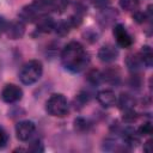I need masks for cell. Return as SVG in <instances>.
Masks as SVG:
<instances>
[{"instance_id": "obj_1", "label": "cell", "mask_w": 153, "mask_h": 153, "mask_svg": "<svg viewBox=\"0 0 153 153\" xmlns=\"http://www.w3.org/2000/svg\"><path fill=\"white\" fill-rule=\"evenodd\" d=\"M90 57L85 48L75 41L69 42L61 53V62L66 69L73 73H79L88 65Z\"/></svg>"}, {"instance_id": "obj_2", "label": "cell", "mask_w": 153, "mask_h": 153, "mask_svg": "<svg viewBox=\"0 0 153 153\" xmlns=\"http://www.w3.org/2000/svg\"><path fill=\"white\" fill-rule=\"evenodd\" d=\"M53 8V0H33L32 4L24 6L19 12V19L24 23H32L48 16Z\"/></svg>"}, {"instance_id": "obj_3", "label": "cell", "mask_w": 153, "mask_h": 153, "mask_svg": "<svg viewBox=\"0 0 153 153\" xmlns=\"http://www.w3.org/2000/svg\"><path fill=\"white\" fill-rule=\"evenodd\" d=\"M43 73V65L38 60H30L24 63L19 71V80L24 85H32L38 81Z\"/></svg>"}, {"instance_id": "obj_4", "label": "cell", "mask_w": 153, "mask_h": 153, "mask_svg": "<svg viewBox=\"0 0 153 153\" xmlns=\"http://www.w3.org/2000/svg\"><path fill=\"white\" fill-rule=\"evenodd\" d=\"M45 110L53 117H65L69 111V104L63 94L55 93L45 102Z\"/></svg>"}, {"instance_id": "obj_5", "label": "cell", "mask_w": 153, "mask_h": 153, "mask_svg": "<svg viewBox=\"0 0 153 153\" xmlns=\"http://www.w3.org/2000/svg\"><path fill=\"white\" fill-rule=\"evenodd\" d=\"M23 98V90L14 84H7L1 91V99L5 103L13 104Z\"/></svg>"}, {"instance_id": "obj_6", "label": "cell", "mask_w": 153, "mask_h": 153, "mask_svg": "<svg viewBox=\"0 0 153 153\" xmlns=\"http://www.w3.org/2000/svg\"><path fill=\"white\" fill-rule=\"evenodd\" d=\"M36 130V126L32 121H19L16 124V135L17 139L20 141H27L29 139H31V136L33 135Z\"/></svg>"}, {"instance_id": "obj_7", "label": "cell", "mask_w": 153, "mask_h": 153, "mask_svg": "<svg viewBox=\"0 0 153 153\" xmlns=\"http://www.w3.org/2000/svg\"><path fill=\"white\" fill-rule=\"evenodd\" d=\"M112 33H114V37H115L117 44L121 48H130L131 47V44H133V37L127 31V29L124 27V25L116 24L114 26Z\"/></svg>"}, {"instance_id": "obj_8", "label": "cell", "mask_w": 153, "mask_h": 153, "mask_svg": "<svg viewBox=\"0 0 153 153\" xmlns=\"http://www.w3.org/2000/svg\"><path fill=\"white\" fill-rule=\"evenodd\" d=\"M118 56V50L112 44H105L98 50V57L104 63L114 62Z\"/></svg>"}, {"instance_id": "obj_9", "label": "cell", "mask_w": 153, "mask_h": 153, "mask_svg": "<svg viewBox=\"0 0 153 153\" xmlns=\"http://www.w3.org/2000/svg\"><path fill=\"white\" fill-rule=\"evenodd\" d=\"M97 100L98 103L104 106V108H110V106H114L116 104V100H117V97L115 94V92L112 90H102L97 93Z\"/></svg>"}, {"instance_id": "obj_10", "label": "cell", "mask_w": 153, "mask_h": 153, "mask_svg": "<svg viewBox=\"0 0 153 153\" xmlns=\"http://www.w3.org/2000/svg\"><path fill=\"white\" fill-rule=\"evenodd\" d=\"M6 32L10 38L12 39H19L23 37L24 32H25V25L24 23L19 19V20H14V22H11L7 24V27H6Z\"/></svg>"}, {"instance_id": "obj_11", "label": "cell", "mask_w": 153, "mask_h": 153, "mask_svg": "<svg viewBox=\"0 0 153 153\" xmlns=\"http://www.w3.org/2000/svg\"><path fill=\"white\" fill-rule=\"evenodd\" d=\"M117 17V12L109 7H103L100 12L98 13V23L102 26H109L111 25Z\"/></svg>"}, {"instance_id": "obj_12", "label": "cell", "mask_w": 153, "mask_h": 153, "mask_svg": "<svg viewBox=\"0 0 153 153\" xmlns=\"http://www.w3.org/2000/svg\"><path fill=\"white\" fill-rule=\"evenodd\" d=\"M55 22L53 20V18L48 17V16H44L42 18L38 19V24H37V31L39 32H43V33H47V32H50L53 29H55Z\"/></svg>"}, {"instance_id": "obj_13", "label": "cell", "mask_w": 153, "mask_h": 153, "mask_svg": "<svg viewBox=\"0 0 153 153\" xmlns=\"http://www.w3.org/2000/svg\"><path fill=\"white\" fill-rule=\"evenodd\" d=\"M126 63H127L128 69L130 72H134V73H136L143 66L139 54H130V55H128L127 59H126Z\"/></svg>"}, {"instance_id": "obj_14", "label": "cell", "mask_w": 153, "mask_h": 153, "mask_svg": "<svg viewBox=\"0 0 153 153\" xmlns=\"http://www.w3.org/2000/svg\"><path fill=\"white\" fill-rule=\"evenodd\" d=\"M116 103H118V106H120L121 110L126 111V110H130V109L134 108L135 99L130 94H128V93H122L120 96V98L116 100Z\"/></svg>"}, {"instance_id": "obj_15", "label": "cell", "mask_w": 153, "mask_h": 153, "mask_svg": "<svg viewBox=\"0 0 153 153\" xmlns=\"http://www.w3.org/2000/svg\"><path fill=\"white\" fill-rule=\"evenodd\" d=\"M140 59L142 61V65L146 67H151L153 63V53H152V48L149 45H143L141 48V51L139 53Z\"/></svg>"}, {"instance_id": "obj_16", "label": "cell", "mask_w": 153, "mask_h": 153, "mask_svg": "<svg viewBox=\"0 0 153 153\" xmlns=\"http://www.w3.org/2000/svg\"><path fill=\"white\" fill-rule=\"evenodd\" d=\"M102 75H103V80H105L108 82H111V84H116L118 81V79H120V74L115 69H108Z\"/></svg>"}, {"instance_id": "obj_17", "label": "cell", "mask_w": 153, "mask_h": 153, "mask_svg": "<svg viewBox=\"0 0 153 153\" xmlns=\"http://www.w3.org/2000/svg\"><path fill=\"white\" fill-rule=\"evenodd\" d=\"M120 6L126 11H136L139 7V0H120Z\"/></svg>"}, {"instance_id": "obj_18", "label": "cell", "mask_w": 153, "mask_h": 153, "mask_svg": "<svg viewBox=\"0 0 153 153\" xmlns=\"http://www.w3.org/2000/svg\"><path fill=\"white\" fill-rule=\"evenodd\" d=\"M88 127H90V124H88V122H87L85 118L79 117V118H76V120L74 121V128H75V130L79 131V133L87 131V130H88Z\"/></svg>"}, {"instance_id": "obj_19", "label": "cell", "mask_w": 153, "mask_h": 153, "mask_svg": "<svg viewBox=\"0 0 153 153\" xmlns=\"http://www.w3.org/2000/svg\"><path fill=\"white\" fill-rule=\"evenodd\" d=\"M71 0H53V8L56 12H63Z\"/></svg>"}, {"instance_id": "obj_20", "label": "cell", "mask_w": 153, "mask_h": 153, "mask_svg": "<svg viewBox=\"0 0 153 153\" xmlns=\"http://www.w3.org/2000/svg\"><path fill=\"white\" fill-rule=\"evenodd\" d=\"M88 81L91 82V84H93V85H97V84H99L100 81H103V75H102V73L100 72H98V71H92L90 74H88Z\"/></svg>"}, {"instance_id": "obj_21", "label": "cell", "mask_w": 153, "mask_h": 153, "mask_svg": "<svg viewBox=\"0 0 153 153\" xmlns=\"http://www.w3.org/2000/svg\"><path fill=\"white\" fill-rule=\"evenodd\" d=\"M152 131H153V128H152L151 122H146V123H143V124L137 129L139 135H142V136L151 135V134H152Z\"/></svg>"}, {"instance_id": "obj_22", "label": "cell", "mask_w": 153, "mask_h": 153, "mask_svg": "<svg viewBox=\"0 0 153 153\" xmlns=\"http://www.w3.org/2000/svg\"><path fill=\"white\" fill-rule=\"evenodd\" d=\"M133 18H134V20L135 22H137V23H145L146 22V19H148V17H147V14L145 13V12H141V11H135V13H134V16H133Z\"/></svg>"}, {"instance_id": "obj_23", "label": "cell", "mask_w": 153, "mask_h": 153, "mask_svg": "<svg viewBox=\"0 0 153 153\" xmlns=\"http://www.w3.org/2000/svg\"><path fill=\"white\" fill-rule=\"evenodd\" d=\"M7 141H8V135H7L6 130L2 127H0V148L5 147Z\"/></svg>"}, {"instance_id": "obj_24", "label": "cell", "mask_w": 153, "mask_h": 153, "mask_svg": "<svg viewBox=\"0 0 153 153\" xmlns=\"http://www.w3.org/2000/svg\"><path fill=\"white\" fill-rule=\"evenodd\" d=\"M29 149L32 151V152H43V145L39 140H35L31 143V146L29 147Z\"/></svg>"}, {"instance_id": "obj_25", "label": "cell", "mask_w": 153, "mask_h": 153, "mask_svg": "<svg viewBox=\"0 0 153 153\" xmlns=\"http://www.w3.org/2000/svg\"><path fill=\"white\" fill-rule=\"evenodd\" d=\"M93 5H96V6H98V7H106V4H108V1L109 0H90Z\"/></svg>"}, {"instance_id": "obj_26", "label": "cell", "mask_w": 153, "mask_h": 153, "mask_svg": "<svg viewBox=\"0 0 153 153\" xmlns=\"http://www.w3.org/2000/svg\"><path fill=\"white\" fill-rule=\"evenodd\" d=\"M7 22L4 19V18H1L0 17V33L2 32V31H6V27H7Z\"/></svg>"}]
</instances>
